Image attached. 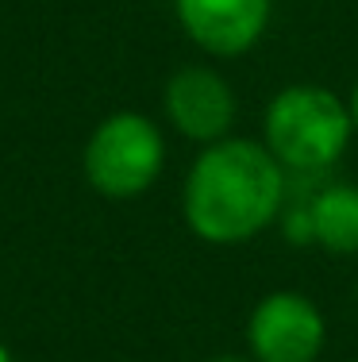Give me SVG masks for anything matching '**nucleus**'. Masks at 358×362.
Wrapping results in <instances>:
<instances>
[{"label": "nucleus", "mask_w": 358, "mask_h": 362, "mask_svg": "<svg viewBox=\"0 0 358 362\" xmlns=\"http://www.w3.org/2000/svg\"><path fill=\"white\" fill-rule=\"evenodd\" d=\"M185 39L212 58H243L266 39L274 0H174Z\"/></svg>", "instance_id": "0eeeda50"}, {"label": "nucleus", "mask_w": 358, "mask_h": 362, "mask_svg": "<svg viewBox=\"0 0 358 362\" xmlns=\"http://www.w3.org/2000/svg\"><path fill=\"white\" fill-rule=\"evenodd\" d=\"M162 112L169 127L189 143H220L232 135L239 100L227 77L212 66H181L162 89Z\"/></svg>", "instance_id": "423d86ee"}, {"label": "nucleus", "mask_w": 358, "mask_h": 362, "mask_svg": "<svg viewBox=\"0 0 358 362\" xmlns=\"http://www.w3.org/2000/svg\"><path fill=\"white\" fill-rule=\"evenodd\" d=\"M347 112H351V124H354V135H358V81L351 85V93H347Z\"/></svg>", "instance_id": "6e6552de"}, {"label": "nucleus", "mask_w": 358, "mask_h": 362, "mask_svg": "<svg viewBox=\"0 0 358 362\" xmlns=\"http://www.w3.org/2000/svg\"><path fill=\"white\" fill-rule=\"evenodd\" d=\"M351 139L354 124L347 97L316 81L278 89L262 116V146L289 177H328L347 158Z\"/></svg>", "instance_id": "f03ea898"}, {"label": "nucleus", "mask_w": 358, "mask_h": 362, "mask_svg": "<svg viewBox=\"0 0 358 362\" xmlns=\"http://www.w3.org/2000/svg\"><path fill=\"white\" fill-rule=\"evenodd\" d=\"M289 201V174L262 139L227 135L201 146L181 185V212L189 231L208 247H243L281 220Z\"/></svg>", "instance_id": "f257e3e1"}, {"label": "nucleus", "mask_w": 358, "mask_h": 362, "mask_svg": "<svg viewBox=\"0 0 358 362\" xmlns=\"http://www.w3.org/2000/svg\"><path fill=\"white\" fill-rule=\"evenodd\" d=\"M328 320L309 293L274 289L254 300L246 316V355L254 362H320Z\"/></svg>", "instance_id": "20e7f679"}, {"label": "nucleus", "mask_w": 358, "mask_h": 362, "mask_svg": "<svg viewBox=\"0 0 358 362\" xmlns=\"http://www.w3.org/2000/svg\"><path fill=\"white\" fill-rule=\"evenodd\" d=\"M208 362H254L251 355H216V358H208Z\"/></svg>", "instance_id": "1a4fd4ad"}, {"label": "nucleus", "mask_w": 358, "mask_h": 362, "mask_svg": "<svg viewBox=\"0 0 358 362\" xmlns=\"http://www.w3.org/2000/svg\"><path fill=\"white\" fill-rule=\"evenodd\" d=\"M354 300H358V286H354Z\"/></svg>", "instance_id": "9b49d317"}, {"label": "nucleus", "mask_w": 358, "mask_h": 362, "mask_svg": "<svg viewBox=\"0 0 358 362\" xmlns=\"http://www.w3.org/2000/svg\"><path fill=\"white\" fill-rule=\"evenodd\" d=\"M89 185L100 197L131 201L147 193L166 166V135L143 112H112L97 124L81 154Z\"/></svg>", "instance_id": "7ed1b4c3"}, {"label": "nucleus", "mask_w": 358, "mask_h": 362, "mask_svg": "<svg viewBox=\"0 0 358 362\" xmlns=\"http://www.w3.org/2000/svg\"><path fill=\"white\" fill-rule=\"evenodd\" d=\"M281 228L297 247L316 243L328 255H358V185L328 177H289Z\"/></svg>", "instance_id": "39448f33"}, {"label": "nucleus", "mask_w": 358, "mask_h": 362, "mask_svg": "<svg viewBox=\"0 0 358 362\" xmlns=\"http://www.w3.org/2000/svg\"><path fill=\"white\" fill-rule=\"evenodd\" d=\"M0 362H16V358H12V351H8L4 343H0Z\"/></svg>", "instance_id": "9d476101"}]
</instances>
